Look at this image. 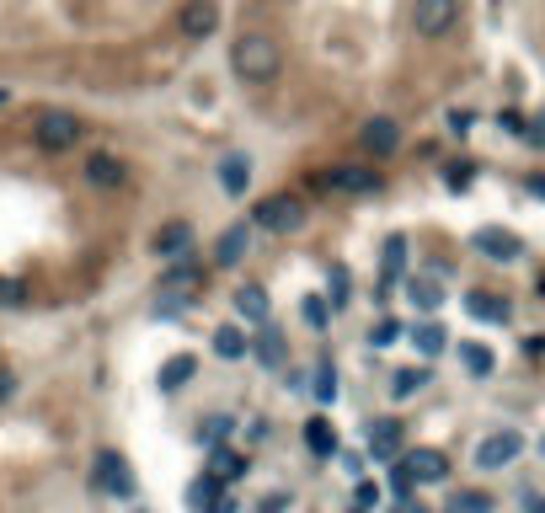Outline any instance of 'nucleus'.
<instances>
[{
    "mask_svg": "<svg viewBox=\"0 0 545 513\" xmlns=\"http://www.w3.org/2000/svg\"><path fill=\"white\" fill-rule=\"evenodd\" d=\"M236 316H241L246 326H257V332H262V326H273L268 289H262V284H241V289H236Z\"/></svg>",
    "mask_w": 545,
    "mask_h": 513,
    "instance_id": "ddd939ff",
    "label": "nucleus"
},
{
    "mask_svg": "<svg viewBox=\"0 0 545 513\" xmlns=\"http://www.w3.org/2000/svg\"><path fill=\"white\" fill-rule=\"evenodd\" d=\"M246 182H252V161H246V155H225V161H220V188L230 198H241Z\"/></svg>",
    "mask_w": 545,
    "mask_h": 513,
    "instance_id": "4be33fe9",
    "label": "nucleus"
},
{
    "mask_svg": "<svg viewBox=\"0 0 545 513\" xmlns=\"http://www.w3.org/2000/svg\"><path fill=\"white\" fill-rule=\"evenodd\" d=\"M97 487H102L107 497H123V503H129V497H134V471H129V460L113 455V449H107V455H97Z\"/></svg>",
    "mask_w": 545,
    "mask_h": 513,
    "instance_id": "f8f14e48",
    "label": "nucleus"
},
{
    "mask_svg": "<svg viewBox=\"0 0 545 513\" xmlns=\"http://www.w3.org/2000/svg\"><path fill=\"white\" fill-rule=\"evenodd\" d=\"M423 385H428V369H401L396 385H391V396H396V401H412Z\"/></svg>",
    "mask_w": 545,
    "mask_h": 513,
    "instance_id": "2f4dec72",
    "label": "nucleus"
},
{
    "mask_svg": "<svg viewBox=\"0 0 545 513\" xmlns=\"http://www.w3.org/2000/svg\"><path fill=\"white\" fill-rule=\"evenodd\" d=\"M252 359H257L262 369H289V342H284V332H278V326H262V332L252 337Z\"/></svg>",
    "mask_w": 545,
    "mask_h": 513,
    "instance_id": "4468645a",
    "label": "nucleus"
},
{
    "mask_svg": "<svg viewBox=\"0 0 545 513\" xmlns=\"http://www.w3.org/2000/svg\"><path fill=\"white\" fill-rule=\"evenodd\" d=\"M540 455H545V444H540Z\"/></svg>",
    "mask_w": 545,
    "mask_h": 513,
    "instance_id": "09e8293b",
    "label": "nucleus"
},
{
    "mask_svg": "<svg viewBox=\"0 0 545 513\" xmlns=\"http://www.w3.org/2000/svg\"><path fill=\"white\" fill-rule=\"evenodd\" d=\"M214 27H220V6H214V0H182V17H177L182 38L204 43V38H214Z\"/></svg>",
    "mask_w": 545,
    "mask_h": 513,
    "instance_id": "6e6552de",
    "label": "nucleus"
},
{
    "mask_svg": "<svg viewBox=\"0 0 545 513\" xmlns=\"http://www.w3.org/2000/svg\"><path fill=\"white\" fill-rule=\"evenodd\" d=\"M150 252H155V257H166V262L193 257V225H188V220H166V225L150 236Z\"/></svg>",
    "mask_w": 545,
    "mask_h": 513,
    "instance_id": "9b49d317",
    "label": "nucleus"
},
{
    "mask_svg": "<svg viewBox=\"0 0 545 513\" xmlns=\"http://www.w3.org/2000/svg\"><path fill=\"white\" fill-rule=\"evenodd\" d=\"M310 391H316V401H321V407H332V401H337V369L332 364H316V385H310Z\"/></svg>",
    "mask_w": 545,
    "mask_h": 513,
    "instance_id": "473e14b6",
    "label": "nucleus"
},
{
    "mask_svg": "<svg viewBox=\"0 0 545 513\" xmlns=\"http://www.w3.org/2000/svg\"><path fill=\"white\" fill-rule=\"evenodd\" d=\"M465 310H471L476 321H492V326L508 321V300H497V294H487V289H476L471 300H465Z\"/></svg>",
    "mask_w": 545,
    "mask_h": 513,
    "instance_id": "393cba45",
    "label": "nucleus"
},
{
    "mask_svg": "<svg viewBox=\"0 0 545 513\" xmlns=\"http://www.w3.org/2000/svg\"><path fill=\"white\" fill-rule=\"evenodd\" d=\"M316 188L321 193H348V198L380 193V171L375 166H326V171H316Z\"/></svg>",
    "mask_w": 545,
    "mask_h": 513,
    "instance_id": "39448f33",
    "label": "nucleus"
},
{
    "mask_svg": "<svg viewBox=\"0 0 545 513\" xmlns=\"http://www.w3.org/2000/svg\"><path fill=\"white\" fill-rule=\"evenodd\" d=\"M460 6H465V0H412V11H407L412 38H423V43L449 38L460 27Z\"/></svg>",
    "mask_w": 545,
    "mask_h": 513,
    "instance_id": "7ed1b4c3",
    "label": "nucleus"
},
{
    "mask_svg": "<svg viewBox=\"0 0 545 513\" xmlns=\"http://www.w3.org/2000/svg\"><path fill=\"white\" fill-rule=\"evenodd\" d=\"M252 225H257V230H268V236L300 230V225H305V204H300L294 193H273V198H262V204L252 209Z\"/></svg>",
    "mask_w": 545,
    "mask_h": 513,
    "instance_id": "20e7f679",
    "label": "nucleus"
},
{
    "mask_svg": "<svg viewBox=\"0 0 545 513\" xmlns=\"http://www.w3.org/2000/svg\"><path fill=\"white\" fill-rule=\"evenodd\" d=\"M471 252H481L487 262H513L524 252V241L513 236V230H497V225H481V230H471Z\"/></svg>",
    "mask_w": 545,
    "mask_h": 513,
    "instance_id": "1a4fd4ad",
    "label": "nucleus"
},
{
    "mask_svg": "<svg viewBox=\"0 0 545 513\" xmlns=\"http://www.w3.org/2000/svg\"><path fill=\"white\" fill-rule=\"evenodd\" d=\"M27 139H33L38 155H70L86 139V123L75 113H65V107H38V113L27 118Z\"/></svg>",
    "mask_w": 545,
    "mask_h": 513,
    "instance_id": "f03ea898",
    "label": "nucleus"
},
{
    "mask_svg": "<svg viewBox=\"0 0 545 513\" xmlns=\"http://www.w3.org/2000/svg\"><path fill=\"white\" fill-rule=\"evenodd\" d=\"M524 139H529V145H545V107H540L535 118H529V129H524Z\"/></svg>",
    "mask_w": 545,
    "mask_h": 513,
    "instance_id": "a19ab883",
    "label": "nucleus"
},
{
    "mask_svg": "<svg viewBox=\"0 0 545 513\" xmlns=\"http://www.w3.org/2000/svg\"><path fill=\"white\" fill-rule=\"evenodd\" d=\"M134 513H150V508H134Z\"/></svg>",
    "mask_w": 545,
    "mask_h": 513,
    "instance_id": "de8ad7c7",
    "label": "nucleus"
},
{
    "mask_svg": "<svg viewBox=\"0 0 545 513\" xmlns=\"http://www.w3.org/2000/svg\"><path fill=\"white\" fill-rule=\"evenodd\" d=\"M284 503H289V497L273 492V497H262V513H284Z\"/></svg>",
    "mask_w": 545,
    "mask_h": 513,
    "instance_id": "37998d69",
    "label": "nucleus"
},
{
    "mask_svg": "<svg viewBox=\"0 0 545 513\" xmlns=\"http://www.w3.org/2000/svg\"><path fill=\"white\" fill-rule=\"evenodd\" d=\"M230 70H236L241 86H273L278 70H284V49L268 27H241L236 43H230Z\"/></svg>",
    "mask_w": 545,
    "mask_h": 513,
    "instance_id": "f257e3e1",
    "label": "nucleus"
},
{
    "mask_svg": "<svg viewBox=\"0 0 545 513\" xmlns=\"http://www.w3.org/2000/svg\"><path fill=\"white\" fill-rule=\"evenodd\" d=\"M305 449L316 460H332L337 455V428L326 423V417H310V423H305Z\"/></svg>",
    "mask_w": 545,
    "mask_h": 513,
    "instance_id": "412c9836",
    "label": "nucleus"
},
{
    "mask_svg": "<svg viewBox=\"0 0 545 513\" xmlns=\"http://www.w3.org/2000/svg\"><path fill=\"white\" fill-rule=\"evenodd\" d=\"M524 508H529V513H545V503H540L535 492H524Z\"/></svg>",
    "mask_w": 545,
    "mask_h": 513,
    "instance_id": "c03bdc74",
    "label": "nucleus"
},
{
    "mask_svg": "<svg viewBox=\"0 0 545 513\" xmlns=\"http://www.w3.org/2000/svg\"><path fill=\"white\" fill-rule=\"evenodd\" d=\"M230 428H236V417H225V412H214L204 428H198V439H204L209 449H225V439H230Z\"/></svg>",
    "mask_w": 545,
    "mask_h": 513,
    "instance_id": "c85d7f7f",
    "label": "nucleus"
},
{
    "mask_svg": "<svg viewBox=\"0 0 545 513\" xmlns=\"http://www.w3.org/2000/svg\"><path fill=\"white\" fill-rule=\"evenodd\" d=\"M369 455L375 460H401V423L396 417H380V423H369Z\"/></svg>",
    "mask_w": 545,
    "mask_h": 513,
    "instance_id": "f3484780",
    "label": "nucleus"
},
{
    "mask_svg": "<svg viewBox=\"0 0 545 513\" xmlns=\"http://www.w3.org/2000/svg\"><path fill=\"white\" fill-rule=\"evenodd\" d=\"M326 294H332V310H342V305H348V294H353V273L342 268V262H337L332 273H326Z\"/></svg>",
    "mask_w": 545,
    "mask_h": 513,
    "instance_id": "7c9ffc66",
    "label": "nucleus"
},
{
    "mask_svg": "<svg viewBox=\"0 0 545 513\" xmlns=\"http://www.w3.org/2000/svg\"><path fill=\"white\" fill-rule=\"evenodd\" d=\"M471 123H476V113H471V107H455V113H449V129H455V134H465Z\"/></svg>",
    "mask_w": 545,
    "mask_h": 513,
    "instance_id": "79ce46f5",
    "label": "nucleus"
},
{
    "mask_svg": "<svg viewBox=\"0 0 545 513\" xmlns=\"http://www.w3.org/2000/svg\"><path fill=\"white\" fill-rule=\"evenodd\" d=\"M497 129H508V134H524L529 123H524V113H519V107H503V113H497Z\"/></svg>",
    "mask_w": 545,
    "mask_h": 513,
    "instance_id": "58836bf2",
    "label": "nucleus"
},
{
    "mask_svg": "<svg viewBox=\"0 0 545 513\" xmlns=\"http://www.w3.org/2000/svg\"><path fill=\"white\" fill-rule=\"evenodd\" d=\"M391 487H396V497H407V492H412V471H407L401 460H396V471H391Z\"/></svg>",
    "mask_w": 545,
    "mask_h": 513,
    "instance_id": "ea45409f",
    "label": "nucleus"
},
{
    "mask_svg": "<svg viewBox=\"0 0 545 513\" xmlns=\"http://www.w3.org/2000/svg\"><path fill=\"white\" fill-rule=\"evenodd\" d=\"M401 513H428V508H401Z\"/></svg>",
    "mask_w": 545,
    "mask_h": 513,
    "instance_id": "49530a36",
    "label": "nucleus"
},
{
    "mask_svg": "<svg viewBox=\"0 0 545 513\" xmlns=\"http://www.w3.org/2000/svg\"><path fill=\"white\" fill-rule=\"evenodd\" d=\"M471 171H476L471 161H455V166L444 171V182H449V188H455V193H465V188H471Z\"/></svg>",
    "mask_w": 545,
    "mask_h": 513,
    "instance_id": "4c0bfd02",
    "label": "nucleus"
},
{
    "mask_svg": "<svg viewBox=\"0 0 545 513\" xmlns=\"http://www.w3.org/2000/svg\"><path fill=\"white\" fill-rule=\"evenodd\" d=\"M519 455H524V433L519 428H503V433H492V439H481L476 465H481V471H503V465H513Z\"/></svg>",
    "mask_w": 545,
    "mask_h": 513,
    "instance_id": "0eeeda50",
    "label": "nucleus"
},
{
    "mask_svg": "<svg viewBox=\"0 0 545 513\" xmlns=\"http://www.w3.org/2000/svg\"><path fill=\"white\" fill-rule=\"evenodd\" d=\"M449 513H492V492H481V487H460L455 497H449Z\"/></svg>",
    "mask_w": 545,
    "mask_h": 513,
    "instance_id": "cd10ccee",
    "label": "nucleus"
},
{
    "mask_svg": "<svg viewBox=\"0 0 545 513\" xmlns=\"http://www.w3.org/2000/svg\"><path fill=\"white\" fill-rule=\"evenodd\" d=\"M353 508H380V481H358V487H353Z\"/></svg>",
    "mask_w": 545,
    "mask_h": 513,
    "instance_id": "e433bc0d",
    "label": "nucleus"
},
{
    "mask_svg": "<svg viewBox=\"0 0 545 513\" xmlns=\"http://www.w3.org/2000/svg\"><path fill=\"white\" fill-rule=\"evenodd\" d=\"M358 145L375 155V161H385V155L401 145V129H396L391 118H369V123H364V134H358Z\"/></svg>",
    "mask_w": 545,
    "mask_h": 513,
    "instance_id": "dca6fc26",
    "label": "nucleus"
},
{
    "mask_svg": "<svg viewBox=\"0 0 545 513\" xmlns=\"http://www.w3.org/2000/svg\"><path fill=\"white\" fill-rule=\"evenodd\" d=\"M246 252H252V230H246V225H230L225 236H220V246H214V262H220V268H236Z\"/></svg>",
    "mask_w": 545,
    "mask_h": 513,
    "instance_id": "6ab92c4d",
    "label": "nucleus"
},
{
    "mask_svg": "<svg viewBox=\"0 0 545 513\" xmlns=\"http://www.w3.org/2000/svg\"><path fill=\"white\" fill-rule=\"evenodd\" d=\"M326 305H332L326 294H310V300H305V321L316 326V332H326V321H332V310H326Z\"/></svg>",
    "mask_w": 545,
    "mask_h": 513,
    "instance_id": "f704fd0d",
    "label": "nucleus"
},
{
    "mask_svg": "<svg viewBox=\"0 0 545 513\" xmlns=\"http://www.w3.org/2000/svg\"><path fill=\"white\" fill-rule=\"evenodd\" d=\"M407 300L423 310V316H433V310L444 305V289H439V278H407Z\"/></svg>",
    "mask_w": 545,
    "mask_h": 513,
    "instance_id": "5701e85b",
    "label": "nucleus"
},
{
    "mask_svg": "<svg viewBox=\"0 0 545 513\" xmlns=\"http://www.w3.org/2000/svg\"><path fill=\"white\" fill-rule=\"evenodd\" d=\"M81 182H86L91 193H118L123 182H129V166H123L113 150H91L86 161H81Z\"/></svg>",
    "mask_w": 545,
    "mask_h": 513,
    "instance_id": "423d86ee",
    "label": "nucleus"
},
{
    "mask_svg": "<svg viewBox=\"0 0 545 513\" xmlns=\"http://www.w3.org/2000/svg\"><path fill=\"white\" fill-rule=\"evenodd\" d=\"M529 193H540V198H545V177H535V182H529Z\"/></svg>",
    "mask_w": 545,
    "mask_h": 513,
    "instance_id": "a18cd8bd",
    "label": "nucleus"
},
{
    "mask_svg": "<svg viewBox=\"0 0 545 513\" xmlns=\"http://www.w3.org/2000/svg\"><path fill=\"white\" fill-rule=\"evenodd\" d=\"M460 359H465V369H471L476 380H487V375H492V353L481 348V342H460Z\"/></svg>",
    "mask_w": 545,
    "mask_h": 513,
    "instance_id": "c756f323",
    "label": "nucleus"
},
{
    "mask_svg": "<svg viewBox=\"0 0 545 513\" xmlns=\"http://www.w3.org/2000/svg\"><path fill=\"white\" fill-rule=\"evenodd\" d=\"M220 497H225L220 481H214V476H198L193 487H188V508H193V513H209L214 503H220Z\"/></svg>",
    "mask_w": 545,
    "mask_h": 513,
    "instance_id": "bb28decb",
    "label": "nucleus"
},
{
    "mask_svg": "<svg viewBox=\"0 0 545 513\" xmlns=\"http://www.w3.org/2000/svg\"><path fill=\"white\" fill-rule=\"evenodd\" d=\"M198 289H204V268H198L193 257L171 262V268L161 273V294H166V300H182V305H188Z\"/></svg>",
    "mask_w": 545,
    "mask_h": 513,
    "instance_id": "9d476101",
    "label": "nucleus"
},
{
    "mask_svg": "<svg viewBox=\"0 0 545 513\" xmlns=\"http://www.w3.org/2000/svg\"><path fill=\"white\" fill-rule=\"evenodd\" d=\"M214 359H225V364H236V359H246L252 353V337H246V326H236V321H225V326H214Z\"/></svg>",
    "mask_w": 545,
    "mask_h": 513,
    "instance_id": "2eb2a0df",
    "label": "nucleus"
},
{
    "mask_svg": "<svg viewBox=\"0 0 545 513\" xmlns=\"http://www.w3.org/2000/svg\"><path fill=\"white\" fill-rule=\"evenodd\" d=\"M193 375H198V359H193V353H177V359L161 364V391H182Z\"/></svg>",
    "mask_w": 545,
    "mask_h": 513,
    "instance_id": "b1692460",
    "label": "nucleus"
},
{
    "mask_svg": "<svg viewBox=\"0 0 545 513\" xmlns=\"http://www.w3.org/2000/svg\"><path fill=\"white\" fill-rule=\"evenodd\" d=\"M401 262H407V236H391L385 241V284L401 273Z\"/></svg>",
    "mask_w": 545,
    "mask_h": 513,
    "instance_id": "72a5a7b5",
    "label": "nucleus"
},
{
    "mask_svg": "<svg viewBox=\"0 0 545 513\" xmlns=\"http://www.w3.org/2000/svg\"><path fill=\"white\" fill-rule=\"evenodd\" d=\"M246 471H252V455H241V449H214V460H209V476L220 481H241Z\"/></svg>",
    "mask_w": 545,
    "mask_h": 513,
    "instance_id": "aec40b11",
    "label": "nucleus"
},
{
    "mask_svg": "<svg viewBox=\"0 0 545 513\" xmlns=\"http://www.w3.org/2000/svg\"><path fill=\"white\" fill-rule=\"evenodd\" d=\"M401 465L412 471V481H444L449 476V460H444V449H412V455H401Z\"/></svg>",
    "mask_w": 545,
    "mask_h": 513,
    "instance_id": "a211bd4d",
    "label": "nucleus"
},
{
    "mask_svg": "<svg viewBox=\"0 0 545 513\" xmlns=\"http://www.w3.org/2000/svg\"><path fill=\"white\" fill-rule=\"evenodd\" d=\"M444 326L439 321H423V326H412V348L417 353H423V359H439V353H444Z\"/></svg>",
    "mask_w": 545,
    "mask_h": 513,
    "instance_id": "a878e982",
    "label": "nucleus"
},
{
    "mask_svg": "<svg viewBox=\"0 0 545 513\" xmlns=\"http://www.w3.org/2000/svg\"><path fill=\"white\" fill-rule=\"evenodd\" d=\"M369 337H375V348H391V342L401 337V321H396V316H380V321H375V332H369Z\"/></svg>",
    "mask_w": 545,
    "mask_h": 513,
    "instance_id": "c9c22d12",
    "label": "nucleus"
}]
</instances>
